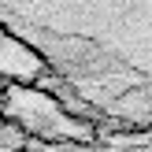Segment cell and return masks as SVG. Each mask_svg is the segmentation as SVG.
Listing matches in <instances>:
<instances>
[{
	"label": "cell",
	"mask_w": 152,
	"mask_h": 152,
	"mask_svg": "<svg viewBox=\"0 0 152 152\" xmlns=\"http://www.w3.org/2000/svg\"><path fill=\"white\" fill-rule=\"evenodd\" d=\"M22 145V134L15 126H0V152H15Z\"/></svg>",
	"instance_id": "1"
}]
</instances>
